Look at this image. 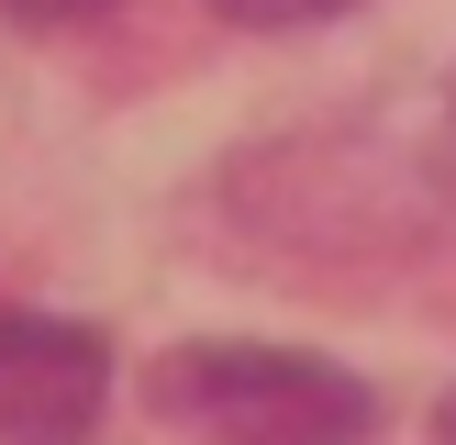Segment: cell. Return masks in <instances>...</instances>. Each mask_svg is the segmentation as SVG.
<instances>
[{
	"instance_id": "1",
	"label": "cell",
	"mask_w": 456,
	"mask_h": 445,
	"mask_svg": "<svg viewBox=\"0 0 456 445\" xmlns=\"http://www.w3.org/2000/svg\"><path fill=\"white\" fill-rule=\"evenodd\" d=\"M156 412L200 445H368V378L289 345H178L156 356Z\"/></svg>"
},
{
	"instance_id": "2",
	"label": "cell",
	"mask_w": 456,
	"mask_h": 445,
	"mask_svg": "<svg viewBox=\"0 0 456 445\" xmlns=\"http://www.w3.org/2000/svg\"><path fill=\"white\" fill-rule=\"evenodd\" d=\"M111 400V356L89 323L0 301V445H89Z\"/></svg>"
},
{
	"instance_id": "3",
	"label": "cell",
	"mask_w": 456,
	"mask_h": 445,
	"mask_svg": "<svg viewBox=\"0 0 456 445\" xmlns=\"http://www.w3.org/2000/svg\"><path fill=\"white\" fill-rule=\"evenodd\" d=\"M223 22H245V34H289V22H334V12H356V0H212Z\"/></svg>"
},
{
	"instance_id": "4",
	"label": "cell",
	"mask_w": 456,
	"mask_h": 445,
	"mask_svg": "<svg viewBox=\"0 0 456 445\" xmlns=\"http://www.w3.org/2000/svg\"><path fill=\"white\" fill-rule=\"evenodd\" d=\"M22 22H89V12H111V0H12Z\"/></svg>"
},
{
	"instance_id": "5",
	"label": "cell",
	"mask_w": 456,
	"mask_h": 445,
	"mask_svg": "<svg viewBox=\"0 0 456 445\" xmlns=\"http://www.w3.org/2000/svg\"><path fill=\"white\" fill-rule=\"evenodd\" d=\"M435 434H445V445H456V390H445V412H435Z\"/></svg>"
}]
</instances>
